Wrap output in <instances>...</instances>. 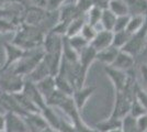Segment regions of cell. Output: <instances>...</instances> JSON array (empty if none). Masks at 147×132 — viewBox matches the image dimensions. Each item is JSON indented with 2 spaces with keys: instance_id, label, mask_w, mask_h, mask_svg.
I'll return each instance as SVG.
<instances>
[{
  "instance_id": "obj_34",
  "label": "cell",
  "mask_w": 147,
  "mask_h": 132,
  "mask_svg": "<svg viewBox=\"0 0 147 132\" xmlns=\"http://www.w3.org/2000/svg\"><path fill=\"white\" fill-rule=\"evenodd\" d=\"M65 0H46L45 9L47 11H58L64 6Z\"/></svg>"
},
{
  "instance_id": "obj_38",
  "label": "cell",
  "mask_w": 147,
  "mask_h": 132,
  "mask_svg": "<svg viewBox=\"0 0 147 132\" xmlns=\"http://www.w3.org/2000/svg\"><path fill=\"white\" fill-rule=\"evenodd\" d=\"M108 132H123L122 129H121V127L120 128H115V129H112V130H110V131Z\"/></svg>"
},
{
  "instance_id": "obj_25",
  "label": "cell",
  "mask_w": 147,
  "mask_h": 132,
  "mask_svg": "<svg viewBox=\"0 0 147 132\" xmlns=\"http://www.w3.org/2000/svg\"><path fill=\"white\" fill-rule=\"evenodd\" d=\"M54 78H55L56 89L61 91V93H64V94L70 95V96H71V94H73V91H74V88H73V86L70 85V83L68 82L64 76L59 75V74H57L56 76H54Z\"/></svg>"
},
{
  "instance_id": "obj_3",
  "label": "cell",
  "mask_w": 147,
  "mask_h": 132,
  "mask_svg": "<svg viewBox=\"0 0 147 132\" xmlns=\"http://www.w3.org/2000/svg\"><path fill=\"white\" fill-rule=\"evenodd\" d=\"M25 77L14 73L11 67L0 69V93H20L24 86Z\"/></svg>"
},
{
  "instance_id": "obj_30",
  "label": "cell",
  "mask_w": 147,
  "mask_h": 132,
  "mask_svg": "<svg viewBox=\"0 0 147 132\" xmlns=\"http://www.w3.org/2000/svg\"><path fill=\"white\" fill-rule=\"evenodd\" d=\"M97 32H98V30H97L96 28H93L92 25L88 24V23L86 22V24L84 25L82 30H81V32H80V35L85 39L87 42L90 43L92 40H93V38L96 37Z\"/></svg>"
},
{
  "instance_id": "obj_33",
  "label": "cell",
  "mask_w": 147,
  "mask_h": 132,
  "mask_svg": "<svg viewBox=\"0 0 147 132\" xmlns=\"http://www.w3.org/2000/svg\"><path fill=\"white\" fill-rule=\"evenodd\" d=\"M135 98L147 111V90H145L144 88L138 85L136 88V91H135Z\"/></svg>"
},
{
  "instance_id": "obj_22",
  "label": "cell",
  "mask_w": 147,
  "mask_h": 132,
  "mask_svg": "<svg viewBox=\"0 0 147 132\" xmlns=\"http://www.w3.org/2000/svg\"><path fill=\"white\" fill-rule=\"evenodd\" d=\"M115 20H117V16H115L114 13L111 12L108 8H107V9H103V10H102V14H101V21H100L101 29L113 32V28H114Z\"/></svg>"
},
{
  "instance_id": "obj_31",
  "label": "cell",
  "mask_w": 147,
  "mask_h": 132,
  "mask_svg": "<svg viewBox=\"0 0 147 132\" xmlns=\"http://www.w3.org/2000/svg\"><path fill=\"white\" fill-rule=\"evenodd\" d=\"M17 28H18V25H16L9 20L3 19V18L0 17V34H7V33L16 32Z\"/></svg>"
},
{
  "instance_id": "obj_2",
  "label": "cell",
  "mask_w": 147,
  "mask_h": 132,
  "mask_svg": "<svg viewBox=\"0 0 147 132\" xmlns=\"http://www.w3.org/2000/svg\"><path fill=\"white\" fill-rule=\"evenodd\" d=\"M44 57V49L43 46H40L36 49H32L24 52L23 56L19 60L17 63L10 66L14 73L19 75L26 77L33 69L36 67ZM7 69V68H6Z\"/></svg>"
},
{
  "instance_id": "obj_10",
  "label": "cell",
  "mask_w": 147,
  "mask_h": 132,
  "mask_svg": "<svg viewBox=\"0 0 147 132\" xmlns=\"http://www.w3.org/2000/svg\"><path fill=\"white\" fill-rule=\"evenodd\" d=\"M22 118L24 119L29 132H40L49 126L41 112H26L22 116Z\"/></svg>"
},
{
  "instance_id": "obj_20",
  "label": "cell",
  "mask_w": 147,
  "mask_h": 132,
  "mask_svg": "<svg viewBox=\"0 0 147 132\" xmlns=\"http://www.w3.org/2000/svg\"><path fill=\"white\" fill-rule=\"evenodd\" d=\"M146 16H129L126 31L129 34H134L146 25Z\"/></svg>"
},
{
  "instance_id": "obj_4",
  "label": "cell",
  "mask_w": 147,
  "mask_h": 132,
  "mask_svg": "<svg viewBox=\"0 0 147 132\" xmlns=\"http://www.w3.org/2000/svg\"><path fill=\"white\" fill-rule=\"evenodd\" d=\"M146 40H147V23L143 29H141L138 32H136V33L131 35L129 42L124 45L122 51L131 54L135 58H137V57L141 55V53L143 52L145 45H146Z\"/></svg>"
},
{
  "instance_id": "obj_27",
  "label": "cell",
  "mask_w": 147,
  "mask_h": 132,
  "mask_svg": "<svg viewBox=\"0 0 147 132\" xmlns=\"http://www.w3.org/2000/svg\"><path fill=\"white\" fill-rule=\"evenodd\" d=\"M67 41L68 43H69V45L78 53V55H79V53L86 47L87 45H89V42H87L86 40L82 38L80 34L71 37V38H67Z\"/></svg>"
},
{
  "instance_id": "obj_12",
  "label": "cell",
  "mask_w": 147,
  "mask_h": 132,
  "mask_svg": "<svg viewBox=\"0 0 147 132\" xmlns=\"http://www.w3.org/2000/svg\"><path fill=\"white\" fill-rule=\"evenodd\" d=\"M0 107L6 112H13L20 114V116H23L24 113H26L20 107V105L16 99V97L13 96V94L0 93Z\"/></svg>"
},
{
  "instance_id": "obj_23",
  "label": "cell",
  "mask_w": 147,
  "mask_h": 132,
  "mask_svg": "<svg viewBox=\"0 0 147 132\" xmlns=\"http://www.w3.org/2000/svg\"><path fill=\"white\" fill-rule=\"evenodd\" d=\"M108 9L110 10L111 12L114 13L117 17L129 16L125 0H111V1H109Z\"/></svg>"
},
{
  "instance_id": "obj_26",
  "label": "cell",
  "mask_w": 147,
  "mask_h": 132,
  "mask_svg": "<svg viewBox=\"0 0 147 132\" xmlns=\"http://www.w3.org/2000/svg\"><path fill=\"white\" fill-rule=\"evenodd\" d=\"M121 129H122L123 132H141L140 129H138V127H137L136 118L132 117L131 114L125 116L122 119Z\"/></svg>"
},
{
  "instance_id": "obj_1",
  "label": "cell",
  "mask_w": 147,
  "mask_h": 132,
  "mask_svg": "<svg viewBox=\"0 0 147 132\" xmlns=\"http://www.w3.org/2000/svg\"><path fill=\"white\" fill-rule=\"evenodd\" d=\"M46 32L40 25H30L21 23L16 30V35L12 42L14 45L24 51L36 49L43 45Z\"/></svg>"
},
{
  "instance_id": "obj_16",
  "label": "cell",
  "mask_w": 147,
  "mask_h": 132,
  "mask_svg": "<svg viewBox=\"0 0 147 132\" xmlns=\"http://www.w3.org/2000/svg\"><path fill=\"white\" fill-rule=\"evenodd\" d=\"M119 51H120L119 49L114 47L113 45H111V46L104 49V50L97 52V58H96V61H99L100 63L104 64V66H110L114 62Z\"/></svg>"
},
{
  "instance_id": "obj_37",
  "label": "cell",
  "mask_w": 147,
  "mask_h": 132,
  "mask_svg": "<svg viewBox=\"0 0 147 132\" xmlns=\"http://www.w3.org/2000/svg\"><path fill=\"white\" fill-rule=\"evenodd\" d=\"M40 132H57L56 130H54L52 127H49V126H47L46 128H44L43 130H41Z\"/></svg>"
},
{
  "instance_id": "obj_19",
  "label": "cell",
  "mask_w": 147,
  "mask_h": 132,
  "mask_svg": "<svg viewBox=\"0 0 147 132\" xmlns=\"http://www.w3.org/2000/svg\"><path fill=\"white\" fill-rule=\"evenodd\" d=\"M101 14H102V9H100L99 7L92 6L86 13H85V17H86V22L88 24L92 25L93 28H96L97 30L99 29V25H100V21H101ZM101 28V25H100ZM102 30V29H101Z\"/></svg>"
},
{
  "instance_id": "obj_32",
  "label": "cell",
  "mask_w": 147,
  "mask_h": 132,
  "mask_svg": "<svg viewBox=\"0 0 147 132\" xmlns=\"http://www.w3.org/2000/svg\"><path fill=\"white\" fill-rule=\"evenodd\" d=\"M129 20V16L117 17L115 23H114V28H113V32H119V31H124V30H126Z\"/></svg>"
},
{
  "instance_id": "obj_17",
  "label": "cell",
  "mask_w": 147,
  "mask_h": 132,
  "mask_svg": "<svg viewBox=\"0 0 147 132\" xmlns=\"http://www.w3.org/2000/svg\"><path fill=\"white\" fill-rule=\"evenodd\" d=\"M129 16H147V0H125Z\"/></svg>"
},
{
  "instance_id": "obj_18",
  "label": "cell",
  "mask_w": 147,
  "mask_h": 132,
  "mask_svg": "<svg viewBox=\"0 0 147 132\" xmlns=\"http://www.w3.org/2000/svg\"><path fill=\"white\" fill-rule=\"evenodd\" d=\"M85 24H86V17H85V14L76 17L75 19H73L68 23L65 37L66 38H71V37L80 34V32H81Z\"/></svg>"
},
{
  "instance_id": "obj_35",
  "label": "cell",
  "mask_w": 147,
  "mask_h": 132,
  "mask_svg": "<svg viewBox=\"0 0 147 132\" xmlns=\"http://www.w3.org/2000/svg\"><path fill=\"white\" fill-rule=\"evenodd\" d=\"M136 122H137V127H138L140 131L147 132V113L136 118Z\"/></svg>"
},
{
  "instance_id": "obj_5",
  "label": "cell",
  "mask_w": 147,
  "mask_h": 132,
  "mask_svg": "<svg viewBox=\"0 0 147 132\" xmlns=\"http://www.w3.org/2000/svg\"><path fill=\"white\" fill-rule=\"evenodd\" d=\"M104 72L112 83L115 91H122L129 81V73L117 69L112 66H104Z\"/></svg>"
},
{
  "instance_id": "obj_13",
  "label": "cell",
  "mask_w": 147,
  "mask_h": 132,
  "mask_svg": "<svg viewBox=\"0 0 147 132\" xmlns=\"http://www.w3.org/2000/svg\"><path fill=\"white\" fill-rule=\"evenodd\" d=\"M112 40H113V32L102 29V30H99L97 32L96 37L93 38V40L89 44L97 52H99V51H102L111 46L112 45Z\"/></svg>"
},
{
  "instance_id": "obj_14",
  "label": "cell",
  "mask_w": 147,
  "mask_h": 132,
  "mask_svg": "<svg viewBox=\"0 0 147 132\" xmlns=\"http://www.w3.org/2000/svg\"><path fill=\"white\" fill-rule=\"evenodd\" d=\"M97 58V51L92 47L91 45H87L84 50L79 53V65L82 72L85 74H88V70L92 64L96 62Z\"/></svg>"
},
{
  "instance_id": "obj_15",
  "label": "cell",
  "mask_w": 147,
  "mask_h": 132,
  "mask_svg": "<svg viewBox=\"0 0 147 132\" xmlns=\"http://www.w3.org/2000/svg\"><path fill=\"white\" fill-rule=\"evenodd\" d=\"M35 85H36L38 91L44 97L45 101L56 90L54 76H47V77H45L43 79H41V81H38L37 83H35Z\"/></svg>"
},
{
  "instance_id": "obj_6",
  "label": "cell",
  "mask_w": 147,
  "mask_h": 132,
  "mask_svg": "<svg viewBox=\"0 0 147 132\" xmlns=\"http://www.w3.org/2000/svg\"><path fill=\"white\" fill-rule=\"evenodd\" d=\"M5 118V132H29L22 116L13 112H6Z\"/></svg>"
},
{
  "instance_id": "obj_9",
  "label": "cell",
  "mask_w": 147,
  "mask_h": 132,
  "mask_svg": "<svg viewBox=\"0 0 147 132\" xmlns=\"http://www.w3.org/2000/svg\"><path fill=\"white\" fill-rule=\"evenodd\" d=\"M3 47H5V52H6V62H5L1 69L9 68L10 66L14 65L21 57L23 56V54L25 52L23 49L14 45L11 42H5Z\"/></svg>"
},
{
  "instance_id": "obj_8",
  "label": "cell",
  "mask_w": 147,
  "mask_h": 132,
  "mask_svg": "<svg viewBox=\"0 0 147 132\" xmlns=\"http://www.w3.org/2000/svg\"><path fill=\"white\" fill-rule=\"evenodd\" d=\"M22 91H23V93L30 98V100L38 108L40 112H41V110L46 106V101H45L43 96L41 95V93L38 91L35 83L31 82V81L25 78L24 86H23Z\"/></svg>"
},
{
  "instance_id": "obj_36",
  "label": "cell",
  "mask_w": 147,
  "mask_h": 132,
  "mask_svg": "<svg viewBox=\"0 0 147 132\" xmlns=\"http://www.w3.org/2000/svg\"><path fill=\"white\" fill-rule=\"evenodd\" d=\"M5 114H2V113L0 112V131H3L5 130Z\"/></svg>"
},
{
  "instance_id": "obj_39",
  "label": "cell",
  "mask_w": 147,
  "mask_h": 132,
  "mask_svg": "<svg viewBox=\"0 0 147 132\" xmlns=\"http://www.w3.org/2000/svg\"><path fill=\"white\" fill-rule=\"evenodd\" d=\"M0 132H5V131H0Z\"/></svg>"
},
{
  "instance_id": "obj_7",
  "label": "cell",
  "mask_w": 147,
  "mask_h": 132,
  "mask_svg": "<svg viewBox=\"0 0 147 132\" xmlns=\"http://www.w3.org/2000/svg\"><path fill=\"white\" fill-rule=\"evenodd\" d=\"M136 64H137L136 63V58L134 56H132L131 54L124 52V51L120 50L115 60H114V62L110 66L117 69H120V70H123V72L129 73V72L135 69Z\"/></svg>"
},
{
  "instance_id": "obj_21",
  "label": "cell",
  "mask_w": 147,
  "mask_h": 132,
  "mask_svg": "<svg viewBox=\"0 0 147 132\" xmlns=\"http://www.w3.org/2000/svg\"><path fill=\"white\" fill-rule=\"evenodd\" d=\"M121 122H122V120L117 119V118H113V117L109 116V118H107V119L96 123L94 129L98 132H108L112 130V129L120 128L121 127Z\"/></svg>"
},
{
  "instance_id": "obj_24",
  "label": "cell",
  "mask_w": 147,
  "mask_h": 132,
  "mask_svg": "<svg viewBox=\"0 0 147 132\" xmlns=\"http://www.w3.org/2000/svg\"><path fill=\"white\" fill-rule=\"evenodd\" d=\"M132 34H129L126 30L119 32H113V40H112V45L119 50H122L124 45L129 42V38Z\"/></svg>"
},
{
  "instance_id": "obj_29",
  "label": "cell",
  "mask_w": 147,
  "mask_h": 132,
  "mask_svg": "<svg viewBox=\"0 0 147 132\" xmlns=\"http://www.w3.org/2000/svg\"><path fill=\"white\" fill-rule=\"evenodd\" d=\"M147 113V111L145 110V108L142 106L141 104L138 102V100L134 97V99L132 101V105H131V108H129V113L132 117L134 118H138L143 114Z\"/></svg>"
},
{
  "instance_id": "obj_11",
  "label": "cell",
  "mask_w": 147,
  "mask_h": 132,
  "mask_svg": "<svg viewBox=\"0 0 147 132\" xmlns=\"http://www.w3.org/2000/svg\"><path fill=\"white\" fill-rule=\"evenodd\" d=\"M94 90H96L94 86H84V87L78 88V89H75L73 91L71 97H73L76 107L80 112L82 111V109L87 105L89 98L93 95Z\"/></svg>"
},
{
  "instance_id": "obj_40",
  "label": "cell",
  "mask_w": 147,
  "mask_h": 132,
  "mask_svg": "<svg viewBox=\"0 0 147 132\" xmlns=\"http://www.w3.org/2000/svg\"><path fill=\"white\" fill-rule=\"evenodd\" d=\"M97 132H98V131H97Z\"/></svg>"
},
{
  "instance_id": "obj_28",
  "label": "cell",
  "mask_w": 147,
  "mask_h": 132,
  "mask_svg": "<svg viewBox=\"0 0 147 132\" xmlns=\"http://www.w3.org/2000/svg\"><path fill=\"white\" fill-rule=\"evenodd\" d=\"M71 123L74 127V132H97L94 128H91L87 125L82 120V117H79L76 120L71 121Z\"/></svg>"
}]
</instances>
